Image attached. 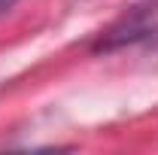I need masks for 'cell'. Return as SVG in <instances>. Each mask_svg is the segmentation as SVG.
Returning a JSON list of instances; mask_svg holds the SVG:
<instances>
[{"mask_svg":"<svg viewBox=\"0 0 158 155\" xmlns=\"http://www.w3.org/2000/svg\"><path fill=\"white\" fill-rule=\"evenodd\" d=\"M19 3H21V0H0V19H3L6 12H12V9H15Z\"/></svg>","mask_w":158,"mask_h":155,"instance_id":"2","label":"cell"},{"mask_svg":"<svg viewBox=\"0 0 158 155\" xmlns=\"http://www.w3.org/2000/svg\"><path fill=\"white\" fill-rule=\"evenodd\" d=\"M155 34H158V0H143V3H134L125 15H118L98 37V43L91 49L94 52H116L125 46H134L140 40L155 37Z\"/></svg>","mask_w":158,"mask_h":155,"instance_id":"1","label":"cell"}]
</instances>
